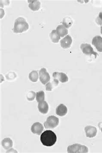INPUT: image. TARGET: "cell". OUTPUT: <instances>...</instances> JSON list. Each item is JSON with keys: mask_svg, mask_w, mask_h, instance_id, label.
<instances>
[{"mask_svg": "<svg viewBox=\"0 0 102 153\" xmlns=\"http://www.w3.org/2000/svg\"><path fill=\"white\" fill-rule=\"evenodd\" d=\"M40 140L44 146L51 147L55 145L57 142V135L51 130H46L42 133Z\"/></svg>", "mask_w": 102, "mask_h": 153, "instance_id": "obj_1", "label": "cell"}, {"mask_svg": "<svg viewBox=\"0 0 102 153\" xmlns=\"http://www.w3.org/2000/svg\"><path fill=\"white\" fill-rule=\"evenodd\" d=\"M29 26L26 19L22 17L16 19L13 31L15 33H21L29 29Z\"/></svg>", "mask_w": 102, "mask_h": 153, "instance_id": "obj_2", "label": "cell"}, {"mask_svg": "<svg viewBox=\"0 0 102 153\" xmlns=\"http://www.w3.org/2000/svg\"><path fill=\"white\" fill-rule=\"evenodd\" d=\"M67 152L68 153H87L88 149L85 146L75 144L68 147Z\"/></svg>", "mask_w": 102, "mask_h": 153, "instance_id": "obj_3", "label": "cell"}, {"mask_svg": "<svg viewBox=\"0 0 102 153\" xmlns=\"http://www.w3.org/2000/svg\"><path fill=\"white\" fill-rule=\"evenodd\" d=\"M59 123V118L55 116H50L44 123V126L47 129H53L57 127Z\"/></svg>", "mask_w": 102, "mask_h": 153, "instance_id": "obj_4", "label": "cell"}, {"mask_svg": "<svg viewBox=\"0 0 102 153\" xmlns=\"http://www.w3.org/2000/svg\"><path fill=\"white\" fill-rule=\"evenodd\" d=\"M81 49L84 54L87 55H91L92 54L95 55V58L98 54L95 51H94L93 48L91 45L88 44H82L81 45Z\"/></svg>", "mask_w": 102, "mask_h": 153, "instance_id": "obj_5", "label": "cell"}, {"mask_svg": "<svg viewBox=\"0 0 102 153\" xmlns=\"http://www.w3.org/2000/svg\"><path fill=\"white\" fill-rule=\"evenodd\" d=\"M40 80L43 85H45L49 81L50 79L49 73L47 72L46 69L41 68L39 71Z\"/></svg>", "mask_w": 102, "mask_h": 153, "instance_id": "obj_6", "label": "cell"}, {"mask_svg": "<svg viewBox=\"0 0 102 153\" xmlns=\"http://www.w3.org/2000/svg\"><path fill=\"white\" fill-rule=\"evenodd\" d=\"M84 130L86 133V136L88 138H93L95 137L98 132L97 128L91 126H86L84 128Z\"/></svg>", "mask_w": 102, "mask_h": 153, "instance_id": "obj_7", "label": "cell"}, {"mask_svg": "<svg viewBox=\"0 0 102 153\" xmlns=\"http://www.w3.org/2000/svg\"><path fill=\"white\" fill-rule=\"evenodd\" d=\"M31 131L33 134L40 135L44 130V126L39 122L35 123L31 127Z\"/></svg>", "mask_w": 102, "mask_h": 153, "instance_id": "obj_8", "label": "cell"}, {"mask_svg": "<svg viewBox=\"0 0 102 153\" xmlns=\"http://www.w3.org/2000/svg\"><path fill=\"white\" fill-rule=\"evenodd\" d=\"M92 44L96 47L99 52H102V38L100 36H96L92 40Z\"/></svg>", "mask_w": 102, "mask_h": 153, "instance_id": "obj_9", "label": "cell"}, {"mask_svg": "<svg viewBox=\"0 0 102 153\" xmlns=\"http://www.w3.org/2000/svg\"><path fill=\"white\" fill-rule=\"evenodd\" d=\"M53 78L57 79L59 81L62 83H65L68 81V77L66 74L63 73L54 72L53 74Z\"/></svg>", "mask_w": 102, "mask_h": 153, "instance_id": "obj_10", "label": "cell"}, {"mask_svg": "<svg viewBox=\"0 0 102 153\" xmlns=\"http://www.w3.org/2000/svg\"><path fill=\"white\" fill-rule=\"evenodd\" d=\"M72 39L69 35L66 36L61 41V46L64 49L69 48L72 43Z\"/></svg>", "mask_w": 102, "mask_h": 153, "instance_id": "obj_11", "label": "cell"}, {"mask_svg": "<svg viewBox=\"0 0 102 153\" xmlns=\"http://www.w3.org/2000/svg\"><path fill=\"white\" fill-rule=\"evenodd\" d=\"M67 112V108L64 104H61L56 108V114L60 117H63L66 115Z\"/></svg>", "mask_w": 102, "mask_h": 153, "instance_id": "obj_12", "label": "cell"}, {"mask_svg": "<svg viewBox=\"0 0 102 153\" xmlns=\"http://www.w3.org/2000/svg\"><path fill=\"white\" fill-rule=\"evenodd\" d=\"M38 109L40 112L43 114H47L49 110V106L46 101H43L38 103Z\"/></svg>", "mask_w": 102, "mask_h": 153, "instance_id": "obj_13", "label": "cell"}, {"mask_svg": "<svg viewBox=\"0 0 102 153\" xmlns=\"http://www.w3.org/2000/svg\"><path fill=\"white\" fill-rule=\"evenodd\" d=\"M28 2L29 3V7L33 11H37L40 8L41 3L39 1H28Z\"/></svg>", "mask_w": 102, "mask_h": 153, "instance_id": "obj_14", "label": "cell"}, {"mask_svg": "<svg viewBox=\"0 0 102 153\" xmlns=\"http://www.w3.org/2000/svg\"><path fill=\"white\" fill-rule=\"evenodd\" d=\"M1 144L5 150H9L13 146V142L10 138H5L2 141Z\"/></svg>", "mask_w": 102, "mask_h": 153, "instance_id": "obj_15", "label": "cell"}, {"mask_svg": "<svg viewBox=\"0 0 102 153\" xmlns=\"http://www.w3.org/2000/svg\"><path fill=\"white\" fill-rule=\"evenodd\" d=\"M50 39L51 41L54 43H57L59 42L61 37L60 35L57 33V30H52L51 33L50 34Z\"/></svg>", "mask_w": 102, "mask_h": 153, "instance_id": "obj_16", "label": "cell"}, {"mask_svg": "<svg viewBox=\"0 0 102 153\" xmlns=\"http://www.w3.org/2000/svg\"><path fill=\"white\" fill-rule=\"evenodd\" d=\"M56 30L61 37H63L68 33L67 29L63 25H59L57 26Z\"/></svg>", "mask_w": 102, "mask_h": 153, "instance_id": "obj_17", "label": "cell"}, {"mask_svg": "<svg viewBox=\"0 0 102 153\" xmlns=\"http://www.w3.org/2000/svg\"><path fill=\"white\" fill-rule=\"evenodd\" d=\"M29 79L33 82H36L38 79V74L37 71H33L29 74Z\"/></svg>", "mask_w": 102, "mask_h": 153, "instance_id": "obj_18", "label": "cell"}, {"mask_svg": "<svg viewBox=\"0 0 102 153\" xmlns=\"http://www.w3.org/2000/svg\"><path fill=\"white\" fill-rule=\"evenodd\" d=\"M72 20L70 17H67L64 18L63 21V26H65L66 28H69L72 26Z\"/></svg>", "mask_w": 102, "mask_h": 153, "instance_id": "obj_19", "label": "cell"}, {"mask_svg": "<svg viewBox=\"0 0 102 153\" xmlns=\"http://www.w3.org/2000/svg\"><path fill=\"white\" fill-rule=\"evenodd\" d=\"M36 100L38 103L44 101V92L43 91H38L36 93Z\"/></svg>", "mask_w": 102, "mask_h": 153, "instance_id": "obj_20", "label": "cell"}, {"mask_svg": "<svg viewBox=\"0 0 102 153\" xmlns=\"http://www.w3.org/2000/svg\"><path fill=\"white\" fill-rule=\"evenodd\" d=\"M36 94L33 91H30L27 94V100L29 101H32L35 99Z\"/></svg>", "mask_w": 102, "mask_h": 153, "instance_id": "obj_21", "label": "cell"}, {"mask_svg": "<svg viewBox=\"0 0 102 153\" xmlns=\"http://www.w3.org/2000/svg\"><path fill=\"white\" fill-rule=\"evenodd\" d=\"M53 85H54V86H57L56 84L53 81L52 82H50L47 83L46 85V89L47 91H51L52 88H53Z\"/></svg>", "mask_w": 102, "mask_h": 153, "instance_id": "obj_22", "label": "cell"}, {"mask_svg": "<svg viewBox=\"0 0 102 153\" xmlns=\"http://www.w3.org/2000/svg\"><path fill=\"white\" fill-rule=\"evenodd\" d=\"M16 76V75L14 73L11 72V73H9L8 74L6 75V77L7 79L12 80L13 79L15 78Z\"/></svg>", "mask_w": 102, "mask_h": 153, "instance_id": "obj_23", "label": "cell"}, {"mask_svg": "<svg viewBox=\"0 0 102 153\" xmlns=\"http://www.w3.org/2000/svg\"><path fill=\"white\" fill-rule=\"evenodd\" d=\"M96 21L98 25H102V12L100 13L98 17H97L96 19Z\"/></svg>", "mask_w": 102, "mask_h": 153, "instance_id": "obj_24", "label": "cell"}, {"mask_svg": "<svg viewBox=\"0 0 102 153\" xmlns=\"http://www.w3.org/2000/svg\"><path fill=\"white\" fill-rule=\"evenodd\" d=\"M7 152H16L17 153V151H16L14 149H11L10 150H8Z\"/></svg>", "mask_w": 102, "mask_h": 153, "instance_id": "obj_25", "label": "cell"}, {"mask_svg": "<svg viewBox=\"0 0 102 153\" xmlns=\"http://www.w3.org/2000/svg\"><path fill=\"white\" fill-rule=\"evenodd\" d=\"M98 126H101V127H100V129H101V131L102 132V126L100 124H99Z\"/></svg>", "mask_w": 102, "mask_h": 153, "instance_id": "obj_26", "label": "cell"}, {"mask_svg": "<svg viewBox=\"0 0 102 153\" xmlns=\"http://www.w3.org/2000/svg\"><path fill=\"white\" fill-rule=\"evenodd\" d=\"M101 33L102 34V26L101 27Z\"/></svg>", "mask_w": 102, "mask_h": 153, "instance_id": "obj_27", "label": "cell"}]
</instances>
